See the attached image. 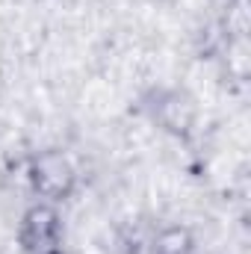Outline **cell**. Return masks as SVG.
<instances>
[{
  "instance_id": "6da1fadb",
  "label": "cell",
  "mask_w": 251,
  "mask_h": 254,
  "mask_svg": "<svg viewBox=\"0 0 251 254\" xmlns=\"http://www.w3.org/2000/svg\"><path fill=\"white\" fill-rule=\"evenodd\" d=\"M21 243L30 254H60V219L51 207H33L21 225Z\"/></svg>"
},
{
  "instance_id": "7a4b0ae2",
  "label": "cell",
  "mask_w": 251,
  "mask_h": 254,
  "mask_svg": "<svg viewBox=\"0 0 251 254\" xmlns=\"http://www.w3.org/2000/svg\"><path fill=\"white\" fill-rule=\"evenodd\" d=\"M33 184L42 195H65L74 184V172L68 166L63 154H42L36 163H33Z\"/></svg>"
},
{
  "instance_id": "3957f363",
  "label": "cell",
  "mask_w": 251,
  "mask_h": 254,
  "mask_svg": "<svg viewBox=\"0 0 251 254\" xmlns=\"http://www.w3.org/2000/svg\"><path fill=\"white\" fill-rule=\"evenodd\" d=\"M160 254H192L187 231H166L160 237Z\"/></svg>"
}]
</instances>
